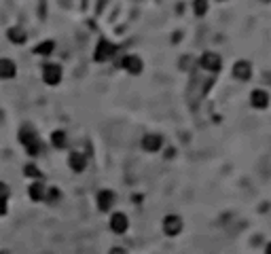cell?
<instances>
[{"label": "cell", "mask_w": 271, "mask_h": 254, "mask_svg": "<svg viewBox=\"0 0 271 254\" xmlns=\"http://www.w3.org/2000/svg\"><path fill=\"white\" fill-rule=\"evenodd\" d=\"M19 142L26 146V151L30 157H36V155L40 153V140L36 136V131H34V127L30 125H24L19 129Z\"/></svg>", "instance_id": "cell-1"}, {"label": "cell", "mask_w": 271, "mask_h": 254, "mask_svg": "<svg viewBox=\"0 0 271 254\" xmlns=\"http://www.w3.org/2000/svg\"><path fill=\"white\" fill-rule=\"evenodd\" d=\"M117 53V45H112L111 40H106V38H102L100 43H97V47H96V62H106V60H111V57Z\"/></svg>", "instance_id": "cell-2"}, {"label": "cell", "mask_w": 271, "mask_h": 254, "mask_svg": "<svg viewBox=\"0 0 271 254\" xmlns=\"http://www.w3.org/2000/svg\"><path fill=\"white\" fill-rule=\"evenodd\" d=\"M199 66L204 68V70H207V72H218V70L223 68V60H221V55H216V53H212V51H207V53L201 55Z\"/></svg>", "instance_id": "cell-3"}, {"label": "cell", "mask_w": 271, "mask_h": 254, "mask_svg": "<svg viewBox=\"0 0 271 254\" xmlns=\"http://www.w3.org/2000/svg\"><path fill=\"white\" fill-rule=\"evenodd\" d=\"M43 79L47 85H57L62 80V66H57V64H47V66L43 68Z\"/></svg>", "instance_id": "cell-4"}, {"label": "cell", "mask_w": 271, "mask_h": 254, "mask_svg": "<svg viewBox=\"0 0 271 254\" xmlns=\"http://www.w3.org/2000/svg\"><path fill=\"white\" fill-rule=\"evenodd\" d=\"M163 231L165 235H178L182 231V218L176 214H170L163 218Z\"/></svg>", "instance_id": "cell-5"}, {"label": "cell", "mask_w": 271, "mask_h": 254, "mask_svg": "<svg viewBox=\"0 0 271 254\" xmlns=\"http://www.w3.org/2000/svg\"><path fill=\"white\" fill-rule=\"evenodd\" d=\"M121 68H125L129 74H140L142 72V60L138 55H125L121 60Z\"/></svg>", "instance_id": "cell-6"}, {"label": "cell", "mask_w": 271, "mask_h": 254, "mask_svg": "<svg viewBox=\"0 0 271 254\" xmlns=\"http://www.w3.org/2000/svg\"><path fill=\"white\" fill-rule=\"evenodd\" d=\"M161 146H163V138L157 136V134H148V136L142 138V148H144V151L157 153Z\"/></svg>", "instance_id": "cell-7"}, {"label": "cell", "mask_w": 271, "mask_h": 254, "mask_svg": "<svg viewBox=\"0 0 271 254\" xmlns=\"http://www.w3.org/2000/svg\"><path fill=\"white\" fill-rule=\"evenodd\" d=\"M250 74H252V66H250V62H246V60L235 62V66H233V77H235V79H239V80H248V79H250Z\"/></svg>", "instance_id": "cell-8"}, {"label": "cell", "mask_w": 271, "mask_h": 254, "mask_svg": "<svg viewBox=\"0 0 271 254\" xmlns=\"http://www.w3.org/2000/svg\"><path fill=\"white\" fill-rule=\"evenodd\" d=\"M129 227V221H128V216L123 214V212H117V214H112L111 218V229L114 231V233H125Z\"/></svg>", "instance_id": "cell-9"}, {"label": "cell", "mask_w": 271, "mask_h": 254, "mask_svg": "<svg viewBox=\"0 0 271 254\" xmlns=\"http://www.w3.org/2000/svg\"><path fill=\"white\" fill-rule=\"evenodd\" d=\"M114 204V193L112 190H100L97 193V207H100L102 212H108Z\"/></svg>", "instance_id": "cell-10"}, {"label": "cell", "mask_w": 271, "mask_h": 254, "mask_svg": "<svg viewBox=\"0 0 271 254\" xmlns=\"http://www.w3.org/2000/svg\"><path fill=\"white\" fill-rule=\"evenodd\" d=\"M250 102H252V106L255 108H258V111H265V108L269 106V95L265 94L263 89H256V91H252Z\"/></svg>", "instance_id": "cell-11"}, {"label": "cell", "mask_w": 271, "mask_h": 254, "mask_svg": "<svg viewBox=\"0 0 271 254\" xmlns=\"http://www.w3.org/2000/svg\"><path fill=\"white\" fill-rule=\"evenodd\" d=\"M68 163H70V167L74 172H83L85 167H87V157L80 153H72L70 159H68Z\"/></svg>", "instance_id": "cell-12"}, {"label": "cell", "mask_w": 271, "mask_h": 254, "mask_svg": "<svg viewBox=\"0 0 271 254\" xmlns=\"http://www.w3.org/2000/svg\"><path fill=\"white\" fill-rule=\"evenodd\" d=\"M17 72L15 64L11 60H0V79H13Z\"/></svg>", "instance_id": "cell-13"}, {"label": "cell", "mask_w": 271, "mask_h": 254, "mask_svg": "<svg viewBox=\"0 0 271 254\" xmlns=\"http://www.w3.org/2000/svg\"><path fill=\"white\" fill-rule=\"evenodd\" d=\"M9 40L11 43H15V45H21V43H26V32L21 30V28H9Z\"/></svg>", "instance_id": "cell-14"}, {"label": "cell", "mask_w": 271, "mask_h": 254, "mask_svg": "<svg viewBox=\"0 0 271 254\" xmlns=\"http://www.w3.org/2000/svg\"><path fill=\"white\" fill-rule=\"evenodd\" d=\"M30 199L32 201H43L45 199V187L40 184V180L34 182L32 187H30Z\"/></svg>", "instance_id": "cell-15"}, {"label": "cell", "mask_w": 271, "mask_h": 254, "mask_svg": "<svg viewBox=\"0 0 271 254\" xmlns=\"http://www.w3.org/2000/svg\"><path fill=\"white\" fill-rule=\"evenodd\" d=\"M55 49V43L53 40H45V43H40L34 47V53L36 55H51V51Z\"/></svg>", "instance_id": "cell-16"}, {"label": "cell", "mask_w": 271, "mask_h": 254, "mask_svg": "<svg viewBox=\"0 0 271 254\" xmlns=\"http://www.w3.org/2000/svg\"><path fill=\"white\" fill-rule=\"evenodd\" d=\"M51 142H53V146H57V148H64L66 146V134L64 131H53V134H51Z\"/></svg>", "instance_id": "cell-17"}, {"label": "cell", "mask_w": 271, "mask_h": 254, "mask_svg": "<svg viewBox=\"0 0 271 254\" xmlns=\"http://www.w3.org/2000/svg\"><path fill=\"white\" fill-rule=\"evenodd\" d=\"M24 172H26V176H30V178H40V176H43V174H40L38 167H36V165H32V163H30V165H26V170H24Z\"/></svg>", "instance_id": "cell-18"}, {"label": "cell", "mask_w": 271, "mask_h": 254, "mask_svg": "<svg viewBox=\"0 0 271 254\" xmlns=\"http://www.w3.org/2000/svg\"><path fill=\"white\" fill-rule=\"evenodd\" d=\"M193 7H195V15H206L207 2H201V0H197V2H193Z\"/></svg>", "instance_id": "cell-19"}, {"label": "cell", "mask_w": 271, "mask_h": 254, "mask_svg": "<svg viewBox=\"0 0 271 254\" xmlns=\"http://www.w3.org/2000/svg\"><path fill=\"white\" fill-rule=\"evenodd\" d=\"M60 195H62V193H60V189H55V187H53V189H49V190H47L45 199H49V201H57V199H60Z\"/></svg>", "instance_id": "cell-20"}, {"label": "cell", "mask_w": 271, "mask_h": 254, "mask_svg": "<svg viewBox=\"0 0 271 254\" xmlns=\"http://www.w3.org/2000/svg\"><path fill=\"white\" fill-rule=\"evenodd\" d=\"M9 197V187L4 182H0V201H7Z\"/></svg>", "instance_id": "cell-21"}, {"label": "cell", "mask_w": 271, "mask_h": 254, "mask_svg": "<svg viewBox=\"0 0 271 254\" xmlns=\"http://www.w3.org/2000/svg\"><path fill=\"white\" fill-rule=\"evenodd\" d=\"M7 214V201H0V216Z\"/></svg>", "instance_id": "cell-22"}, {"label": "cell", "mask_w": 271, "mask_h": 254, "mask_svg": "<svg viewBox=\"0 0 271 254\" xmlns=\"http://www.w3.org/2000/svg\"><path fill=\"white\" fill-rule=\"evenodd\" d=\"M111 254H128V252H125L123 248H112V250H111Z\"/></svg>", "instance_id": "cell-23"}, {"label": "cell", "mask_w": 271, "mask_h": 254, "mask_svg": "<svg viewBox=\"0 0 271 254\" xmlns=\"http://www.w3.org/2000/svg\"><path fill=\"white\" fill-rule=\"evenodd\" d=\"M174 155H176V151H174V148H168V153H165V157H174Z\"/></svg>", "instance_id": "cell-24"}, {"label": "cell", "mask_w": 271, "mask_h": 254, "mask_svg": "<svg viewBox=\"0 0 271 254\" xmlns=\"http://www.w3.org/2000/svg\"><path fill=\"white\" fill-rule=\"evenodd\" d=\"M265 254H271V244H267V248H265Z\"/></svg>", "instance_id": "cell-25"}]
</instances>
